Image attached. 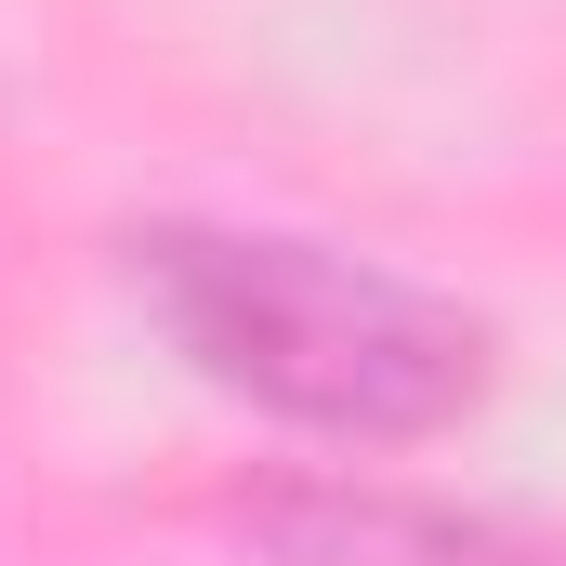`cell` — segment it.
<instances>
[{
	"mask_svg": "<svg viewBox=\"0 0 566 566\" xmlns=\"http://www.w3.org/2000/svg\"><path fill=\"white\" fill-rule=\"evenodd\" d=\"M133 303L158 343L316 448H434L501 396V329L434 277L277 224H133Z\"/></svg>",
	"mask_w": 566,
	"mask_h": 566,
	"instance_id": "cell-1",
	"label": "cell"
},
{
	"mask_svg": "<svg viewBox=\"0 0 566 566\" xmlns=\"http://www.w3.org/2000/svg\"><path fill=\"white\" fill-rule=\"evenodd\" d=\"M251 541L277 566H514L488 527H461L434 501H382V488H277V501H251Z\"/></svg>",
	"mask_w": 566,
	"mask_h": 566,
	"instance_id": "cell-2",
	"label": "cell"
}]
</instances>
